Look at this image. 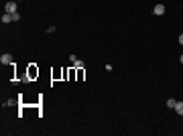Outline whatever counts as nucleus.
<instances>
[{"label":"nucleus","instance_id":"nucleus-10","mask_svg":"<svg viewBox=\"0 0 183 136\" xmlns=\"http://www.w3.org/2000/svg\"><path fill=\"white\" fill-rule=\"evenodd\" d=\"M12 20H14V22H16V20H20V14H18V12H14V14H12Z\"/></svg>","mask_w":183,"mask_h":136},{"label":"nucleus","instance_id":"nucleus-3","mask_svg":"<svg viewBox=\"0 0 183 136\" xmlns=\"http://www.w3.org/2000/svg\"><path fill=\"white\" fill-rule=\"evenodd\" d=\"M153 12H155V14H157V16H161V14H165V6H163V4H157V6H155V10H153Z\"/></svg>","mask_w":183,"mask_h":136},{"label":"nucleus","instance_id":"nucleus-1","mask_svg":"<svg viewBox=\"0 0 183 136\" xmlns=\"http://www.w3.org/2000/svg\"><path fill=\"white\" fill-rule=\"evenodd\" d=\"M4 10H6L8 14H14V12H16V0H10V2H6V4H4Z\"/></svg>","mask_w":183,"mask_h":136},{"label":"nucleus","instance_id":"nucleus-11","mask_svg":"<svg viewBox=\"0 0 183 136\" xmlns=\"http://www.w3.org/2000/svg\"><path fill=\"white\" fill-rule=\"evenodd\" d=\"M179 45H183V35H179Z\"/></svg>","mask_w":183,"mask_h":136},{"label":"nucleus","instance_id":"nucleus-7","mask_svg":"<svg viewBox=\"0 0 183 136\" xmlns=\"http://www.w3.org/2000/svg\"><path fill=\"white\" fill-rule=\"evenodd\" d=\"M73 67H77V69H84V61H82V59H77V61L73 63Z\"/></svg>","mask_w":183,"mask_h":136},{"label":"nucleus","instance_id":"nucleus-6","mask_svg":"<svg viewBox=\"0 0 183 136\" xmlns=\"http://www.w3.org/2000/svg\"><path fill=\"white\" fill-rule=\"evenodd\" d=\"M175 104H177V100H173V97H167V108H175Z\"/></svg>","mask_w":183,"mask_h":136},{"label":"nucleus","instance_id":"nucleus-12","mask_svg":"<svg viewBox=\"0 0 183 136\" xmlns=\"http://www.w3.org/2000/svg\"><path fill=\"white\" fill-rule=\"evenodd\" d=\"M179 61H181V63H183V55H181V57H179Z\"/></svg>","mask_w":183,"mask_h":136},{"label":"nucleus","instance_id":"nucleus-9","mask_svg":"<svg viewBox=\"0 0 183 136\" xmlns=\"http://www.w3.org/2000/svg\"><path fill=\"white\" fill-rule=\"evenodd\" d=\"M16 102H20V100H6V102H4V106H14Z\"/></svg>","mask_w":183,"mask_h":136},{"label":"nucleus","instance_id":"nucleus-13","mask_svg":"<svg viewBox=\"0 0 183 136\" xmlns=\"http://www.w3.org/2000/svg\"><path fill=\"white\" fill-rule=\"evenodd\" d=\"M16 2H20V0H16Z\"/></svg>","mask_w":183,"mask_h":136},{"label":"nucleus","instance_id":"nucleus-4","mask_svg":"<svg viewBox=\"0 0 183 136\" xmlns=\"http://www.w3.org/2000/svg\"><path fill=\"white\" fill-rule=\"evenodd\" d=\"M173 110H175V114H179V116H183V102H177Z\"/></svg>","mask_w":183,"mask_h":136},{"label":"nucleus","instance_id":"nucleus-2","mask_svg":"<svg viewBox=\"0 0 183 136\" xmlns=\"http://www.w3.org/2000/svg\"><path fill=\"white\" fill-rule=\"evenodd\" d=\"M0 63H2V65H12V55H8V53H2V57H0Z\"/></svg>","mask_w":183,"mask_h":136},{"label":"nucleus","instance_id":"nucleus-8","mask_svg":"<svg viewBox=\"0 0 183 136\" xmlns=\"http://www.w3.org/2000/svg\"><path fill=\"white\" fill-rule=\"evenodd\" d=\"M37 73H39V71H37V69H35V67H31V69H29V77H35V75H37Z\"/></svg>","mask_w":183,"mask_h":136},{"label":"nucleus","instance_id":"nucleus-5","mask_svg":"<svg viewBox=\"0 0 183 136\" xmlns=\"http://www.w3.org/2000/svg\"><path fill=\"white\" fill-rule=\"evenodd\" d=\"M0 20H2V25H6V22H10V20H12V14H8V12H4Z\"/></svg>","mask_w":183,"mask_h":136}]
</instances>
